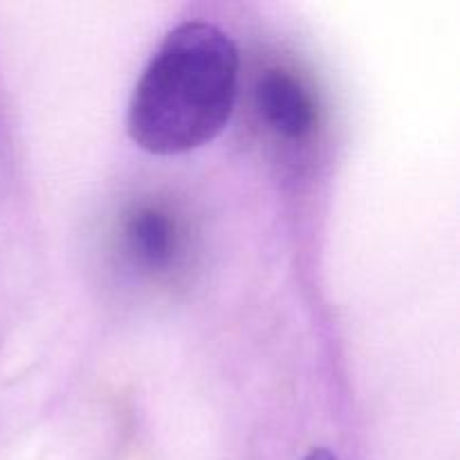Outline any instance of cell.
<instances>
[{
	"label": "cell",
	"mask_w": 460,
	"mask_h": 460,
	"mask_svg": "<svg viewBox=\"0 0 460 460\" xmlns=\"http://www.w3.org/2000/svg\"><path fill=\"white\" fill-rule=\"evenodd\" d=\"M130 236H133L135 250L139 252L142 259L148 263L160 265L171 259V243H173V232H171V223L157 211H144L133 220L130 227Z\"/></svg>",
	"instance_id": "3"
},
{
	"label": "cell",
	"mask_w": 460,
	"mask_h": 460,
	"mask_svg": "<svg viewBox=\"0 0 460 460\" xmlns=\"http://www.w3.org/2000/svg\"><path fill=\"white\" fill-rule=\"evenodd\" d=\"M304 460H340V458H337L335 454L331 452V449L317 447V449H313V452H310L308 456H305Z\"/></svg>",
	"instance_id": "4"
},
{
	"label": "cell",
	"mask_w": 460,
	"mask_h": 460,
	"mask_svg": "<svg viewBox=\"0 0 460 460\" xmlns=\"http://www.w3.org/2000/svg\"><path fill=\"white\" fill-rule=\"evenodd\" d=\"M238 70L236 45L220 27L196 21L171 30L130 94V139L153 155L209 144L232 119Z\"/></svg>",
	"instance_id": "1"
},
{
	"label": "cell",
	"mask_w": 460,
	"mask_h": 460,
	"mask_svg": "<svg viewBox=\"0 0 460 460\" xmlns=\"http://www.w3.org/2000/svg\"><path fill=\"white\" fill-rule=\"evenodd\" d=\"M256 106L261 117L283 137H304L313 130L314 106L304 85L292 75L270 70L256 85Z\"/></svg>",
	"instance_id": "2"
}]
</instances>
